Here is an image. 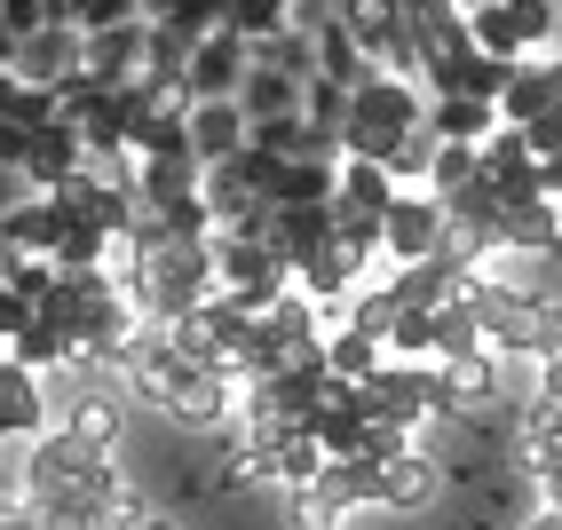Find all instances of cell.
Here are the masks:
<instances>
[{"instance_id": "obj_1", "label": "cell", "mask_w": 562, "mask_h": 530, "mask_svg": "<svg viewBox=\"0 0 562 530\" xmlns=\"http://www.w3.org/2000/svg\"><path fill=\"white\" fill-rule=\"evenodd\" d=\"M420 127H428V88H420V80H396V71H372V80L349 95V135H341V150H349V159H364V167H389Z\"/></svg>"}, {"instance_id": "obj_2", "label": "cell", "mask_w": 562, "mask_h": 530, "mask_svg": "<svg viewBox=\"0 0 562 530\" xmlns=\"http://www.w3.org/2000/svg\"><path fill=\"white\" fill-rule=\"evenodd\" d=\"M475 48L492 64H531V56H554L562 48V0H492V9L468 16Z\"/></svg>"}, {"instance_id": "obj_3", "label": "cell", "mask_w": 562, "mask_h": 530, "mask_svg": "<svg viewBox=\"0 0 562 530\" xmlns=\"http://www.w3.org/2000/svg\"><path fill=\"white\" fill-rule=\"evenodd\" d=\"M357 404L372 411V420H389V428H404V436H420V428H436V420H443L436 364H396V357H389V364L357 388Z\"/></svg>"}, {"instance_id": "obj_4", "label": "cell", "mask_w": 562, "mask_h": 530, "mask_svg": "<svg viewBox=\"0 0 562 530\" xmlns=\"http://www.w3.org/2000/svg\"><path fill=\"white\" fill-rule=\"evenodd\" d=\"M452 253V222H443V199L428 191H404L381 222V261L389 270H420V261H443Z\"/></svg>"}, {"instance_id": "obj_5", "label": "cell", "mask_w": 562, "mask_h": 530, "mask_svg": "<svg viewBox=\"0 0 562 530\" xmlns=\"http://www.w3.org/2000/svg\"><path fill=\"white\" fill-rule=\"evenodd\" d=\"M404 191L389 182V167H364V159H341V191H333V222H341V238L381 253V222Z\"/></svg>"}, {"instance_id": "obj_6", "label": "cell", "mask_w": 562, "mask_h": 530, "mask_svg": "<svg viewBox=\"0 0 562 530\" xmlns=\"http://www.w3.org/2000/svg\"><path fill=\"white\" fill-rule=\"evenodd\" d=\"M254 71V48L238 41V32H214V41L191 48V71H182V103H238Z\"/></svg>"}, {"instance_id": "obj_7", "label": "cell", "mask_w": 562, "mask_h": 530, "mask_svg": "<svg viewBox=\"0 0 562 530\" xmlns=\"http://www.w3.org/2000/svg\"><path fill=\"white\" fill-rule=\"evenodd\" d=\"M9 71H16L24 88H48V95H56V88H71V80L88 71V32H80V24H48V32H32V41L16 48Z\"/></svg>"}, {"instance_id": "obj_8", "label": "cell", "mask_w": 562, "mask_h": 530, "mask_svg": "<svg viewBox=\"0 0 562 530\" xmlns=\"http://www.w3.org/2000/svg\"><path fill=\"white\" fill-rule=\"evenodd\" d=\"M483 191H492L499 206H531V199H547V167L531 159L522 127H499L492 143H483Z\"/></svg>"}, {"instance_id": "obj_9", "label": "cell", "mask_w": 562, "mask_h": 530, "mask_svg": "<svg viewBox=\"0 0 562 530\" xmlns=\"http://www.w3.org/2000/svg\"><path fill=\"white\" fill-rule=\"evenodd\" d=\"M143 64H151V24L88 32V80L95 88H143Z\"/></svg>"}, {"instance_id": "obj_10", "label": "cell", "mask_w": 562, "mask_h": 530, "mask_svg": "<svg viewBox=\"0 0 562 530\" xmlns=\"http://www.w3.org/2000/svg\"><path fill=\"white\" fill-rule=\"evenodd\" d=\"M199 182H206V167L199 159H135V199H143V214H182V206H199Z\"/></svg>"}, {"instance_id": "obj_11", "label": "cell", "mask_w": 562, "mask_h": 530, "mask_svg": "<svg viewBox=\"0 0 562 530\" xmlns=\"http://www.w3.org/2000/svg\"><path fill=\"white\" fill-rule=\"evenodd\" d=\"M0 436H16V443L48 436V381L9 357H0Z\"/></svg>"}, {"instance_id": "obj_12", "label": "cell", "mask_w": 562, "mask_h": 530, "mask_svg": "<svg viewBox=\"0 0 562 530\" xmlns=\"http://www.w3.org/2000/svg\"><path fill=\"white\" fill-rule=\"evenodd\" d=\"M333 238H341V222H333V206H285L270 214V253L285 261V270H302V261H317Z\"/></svg>"}, {"instance_id": "obj_13", "label": "cell", "mask_w": 562, "mask_h": 530, "mask_svg": "<svg viewBox=\"0 0 562 530\" xmlns=\"http://www.w3.org/2000/svg\"><path fill=\"white\" fill-rule=\"evenodd\" d=\"M88 167V143H80V127H41V135H32V159H24V174H32V191H41V199H56L64 191V182L71 174H80Z\"/></svg>"}, {"instance_id": "obj_14", "label": "cell", "mask_w": 562, "mask_h": 530, "mask_svg": "<svg viewBox=\"0 0 562 530\" xmlns=\"http://www.w3.org/2000/svg\"><path fill=\"white\" fill-rule=\"evenodd\" d=\"M246 111L238 103H191V159L199 167H231L238 150H246Z\"/></svg>"}, {"instance_id": "obj_15", "label": "cell", "mask_w": 562, "mask_h": 530, "mask_svg": "<svg viewBox=\"0 0 562 530\" xmlns=\"http://www.w3.org/2000/svg\"><path fill=\"white\" fill-rule=\"evenodd\" d=\"M64 246V206L56 199H32L16 214H0V253H24V261H56Z\"/></svg>"}, {"instance_id": "obj_16", "label": "cell", "mask_w": 562, "mask_h": 530, "mask_svg": "<svg viewBox=\"0 0 562 530\" xmlns=\"http://www.w3.org/2000/svg\"><path fill=\"white\" fill-rule=\"evenodd\" d=\"M547 111H562V95H554V71H547V56H531V64H515V71H507L499 127H539Z\"/></svg>"}, {"instance_id": "obj_17", "label": "cell", "mask_w": 562, "mask_h": 530, "mask_svg": "<svg viewBox=\"0 0 562 530\" xmlns=\"http://www.w3.org/2000/svg\"><path fill=\"white\" fill-rule=\"evenodd\" d=\"M428 127H436V143H468V150H483V143L499 135V111L475 103V95H428Z\"/></svg>"}, {"instance_id": "obj_18", "label": "cell", "mask_w": 562, "mask_h": 530, "mask_svg": "<svg viewBox=\"0 0 562 530\" xmlns=\"http://www.w3.org/2000/svg\"><path fill=\"white\" fill-rule=\"evenodd\" d=\"M310 48H317V80H333V88H364V80H372V64H364L357 32H349L341 16H325V24L310 32Z\"/></svg>"}, {"instance_id": "obj_19", "label": "cell", "mask_w": 562, "mask_h": 530, "mask_svg": "<svg viewBox=\"0 0 562 530\" xmlns=\"http://www.w3.org/2000/svg\"><path fill=\"white\" fill-rule=\"evenodd\" d=\"M333 191H341V167L285 159V167H278V182H270V214H285V206H333Z\"/></svg>"}, {"instance_id": "obj_20", "label": "cell", "mask_w": 562, "mask_h": 530, "mask_svg": "<svg viewBox=\"0 0 562 530\" xmlns=\"http://www.w3.org/2000/svg\"><path fill=\"white\" fill-rule=\"evenodd\" d=\"M325 372H333V381H349V388H364L372 381V372H381L389 364V349H381V340H372V332H357V325H341V332H325Z\"/></svg>"}, {"instance_id": "obj_21", "label": "cell", "mask_w": 562, "mask_h": 530, "mask_svg": "<svg viewBox=\"0 0 562 530\" xmlns=\"http://www.w3.org/2000/svg\"><path fill=\"white\" fill-rule=\"evenodd\" d=\"M238 111H246V127L261 120H285V111H302V80H285V71H246V88H238Z\"/></svg>"}, {"instance_id": "obj_22", "label": "cell", "mask_w": 562, "mask_h": 530, "mask_svg": "<svg viewBox=\"0 0 562 530\" xmlns=\"http://www.w3.org/2000/svg\"><path fill=\"white\" fill-rule=\"evenodd\" d=\"M135 159H191V103H159L135 135Z\"/></svg>"}, {"instance_id": "obj_23", "label": "cell", "mask_w": 562, "mask_h": 530, "mask_svg": "<svg viewBox=\"0 0 562 530\" xmlns=\"http://www.w3.org/2000/svg\"><path fill=\"white\" fill-rule=\"evenodd\" d=\"M0 127H56V95L48 88H24L16 71H0Z\"/></svg>"}, {"instance_id": "obj_24", "label": "cell", "mask_w": 562, "mask_h": 530, "mask_svg": "<svg viewBox=\"0 0 562 530\" xmlns=\"http://www.w3.org/2000/svg\"><path fill=\"white\" fill-rule=\"evenodd\" d=\"M254 64H261V71H285V80H302V88L317 80V48H310L293 24H285V32H270V41H254Z\"/></svg>"}, {"instance_id": "obj_25", "label": "cell", "mask_w": 562, "mask_h": 530, "mask_svg": "<svg viewBox=\"0 0 562 530\" xmlns=\"http://www.w3.org/2000/svg\"><path fill=\"white\" fill-rule=\"evenodd\" d=\"M468 182H483V150L443 143V150H436V174H428V199H460Z\"/></svg>"}, {"instance_id": "obj_26", "label": "cell", "mask_w": 562, "mask_h": 530, "mask_svg": "<svg viewBox=\"0 0 562 530\" xmlns=\"http://www.w3.org/2000/svg\"><path fill=\"white\" fill-rule=\"evenodd\" d=\"M349 95H357V88H333V80H310V88H302V120H310L317 135H349Z\"/></svg>"}, {"instance_id": "obj_27", "label": "cell", "mask_w": 562, "mask_h": 530, "mask_svg": "<svg viewBox=\"0 0 562 530\" xmlns=\"http://www.w3.org/2000/svg\"><path fill=\"white\" fill-rule=\"evenodd\" d=\"M111 24H143V0H80V32H111Z\"/></svg>"}, {"instance_id": "obj_28", "label": "cell", "mask_w": 562, "mask_h": 530, "mask_svg": "<svg viewBox=\"0 0 562 530\" xmlns=\"http://www.w3.org/2000/svg\"><path fill=\"white\" fill-rule=\"evenodd\" d=\"M32 317H41V301H32L24 285H0V349H9V340H16Z\"/></svg>"}, {"instance_id": "obj_29", "label": "cell", "mask_w": 562, "mask_h": 530, "mask_svg": "<svg viewBox=\"0 0 562 530\" xmlns=\"http://www.w3.org/2000/svg\"><path fill=\"white\" fill-rule=\"evenodd\" d=\"M522 143H531V159H539V167H562V111H547L539 127H522Z\"/></svg>"}, {"instance_id": "obj_30", "label": "cell", "mask_w": 562, "mask_h": 530, "mask_svg": "<svg viewBox=\"0 0 562 530\" xmlns=\"http://www.w3.org/2000/svg\"><path fill=\"white\" fill-rule=\"evenodd\" d=\"M41 191H32V174L24 167H0V214H16V206H32Z\"/></svg>"}, {"instance_id": "obj_31", "label": "cell", "mask_w": 562, "mask_h": 530, "mask_svg": "<svg viewBox=\"0 0 562 530\" xmlns=\"http://www.w3.org/2000/svg\"><path fill=\"white\" fill-rule=\"evenodd\" d=\"M522 530H562V515H554V507H539V515L522 522Z\"/></svg>"}, {"instance_id": "obj_32", "label": "cell", "mask_w": 562, "mask_h": 530, "mask_svg": "<svg viewBox=\"0 0 562 530\" xmlns=\"http://www.w3.org/2000/svg\"><path fill=\"white\" fill-rule=\"evenodd\" d=\"M547 71H554V95H562V48H554V56H547Z\"/></svg>"}, {"instance_id": "obj_33", "label": "cell", "mask_w": 562, "mask_h": 530, "mask_svg": "<svg viewBox=\"0 0 562 530\" xmlns=\"http://www.w3.org/2000/svg\"><path fill=\"white\" fill-rule=\"evenodd\" d=\"M475 9H492V0H460V16H475Z\"/></svg>"}, {"instance_id": "obj_34", "label": "cell", "mask_w": 562, "mask_h": 530, "mask_svg": "<svg viewBox=\"0 0 562 530\" xmlns=\"http://www.w3.org/2000/svg\"><path fill=\"white\" fill-rule=\"evenodd\" d=\"M396 9H420V0H396Z\"/></svg>"}, {"instance_id": "obj_35", "label": "cell", "mask_w": 562, "mask_h": 530, "mask_svg": "<svg viewBox=\"0 0 562 530\" xmlns=\"http://www.w3.org/2000/svg\"><path fill=\"white\" fill-rule=\"evenodd\" d=\"M0 443H16V436H0Z\"/></svg>"}, {"instance_id": "obj_36", "label": "cell", "mask_w": 562, "mask_h": 530, "mask_svg": "<svg viewBox=\"0 0 562 530\" xmlns=\"http://www.w3.org/2000/svg\"><path fill=\"white\" fill-rule=\"evenodd\" d=\"M0 71H9V64H0Z\"/></svg>"}, {"instance_id": "obj_37", "label": "cell", "mask_w": 562, "mask_h": 530, "mask_svg": "<svg viewBox=\"0 0 562 530\" xmlns=\"http://www.w3.org/2000/svg\"><path fill=\"white\" fill-rule=\"evenodd\" d=\"M0 357H9V349H0Z\"/></svg>"}]
</instances>
